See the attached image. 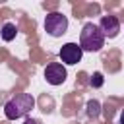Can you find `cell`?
Masks as SVG:
<instances>
[{"label": "cell", "instance_id": "6da1fadb", "mask_svg": "<svg viewBox=\"0 0 124 124\" xmlns=\"http://www.w3.org/2000/svg\"><path fill=\"white\" fill-rule=\"evenodd\" d=\"M33 107H35V97L31 93H19L4 105V114L8 120H17L25 116Z\"/></svg>", "mask_w": 124, "mask_h": 124}, {"label": "cell", "instance_id": "7a4b0ae2", "mask_svg": "<svg viewBox=\"0 0 124 124\" xmlns=\"http://www.w3.org/2000/svg\"><path fill=\"white\" fill-rule=\"evenodd\" d=\"M79 46L87 52H99L105 46V35L99 29V25H95L93 21L83 25V29L79 33Z\"/></svg>", "mask_w": 124, "mask_h": 124}, {"label": "cell", "instance_id": "3957f363", "mask_svg": "<svg viewBox=\"0 0 124 124\" xmlns=\"http://www.w3.org/2000/svg\"><path fill=\"white\" fill-rule=\"evenodd\" d=\"M68 29V17L62 12H50L45 17V31L50 37H62Z\"/></svg>", "mask_w": 124, "mask_h": 124}, {"label": "cell", "instance_id": "277c9868", "mask_svg": "<svg viewBox=\"0 0 124 124\" xmlns=\"http://www.w3.org/2000/svg\"><path fill=\"white\" fill-rule=\"evenodd\" d=\"M58 56H60V60H62L64 64L74 66V64H78V62L81 60V56H83V48H81L78 43H66V45H62Z\"/></svg>", "mask_w": 124, "mask_h": 124}, {"label": "cell", "instance_id": "5b68a950", "mask_svg": "<svg viewBox=\"0 0 124 124\" xmlns=\"http://www.w3.org/2000/svg\"><path fill=\"white\" fill-rule=\"evenodd\" d=\"M66 68L60 64V62H50L46 68H45V79L50 83V85H62L66 81Z\"/></svg>", "mask_w": 124, "mask_h": 124}, {"label": "cell", "instance_id": "8992f818", "mask_svg": "<svg viewBox=\"0 0 124 124\" xmlns=\"http://www.w3.org/2000/svg\"><path fill=\"white\" fill-rule=\"evenodd\" d=\"M99 29L103 31L105 39L107 37L108 39H114L118 35V31H120V21H118L116 16H103L101 17V23H99Z\"/></svg>", "mask_w": 124, "mask_h": 124}, {"label": "cell", "instance_id": "52a82bcc", "mask_svg": "<svg viewBox=\"0 0 124 124\" xmlns=\"http://www.w3.org/2000/svg\"><path fill=\"white\" fill-rule=\"evenodd\" d=\"M0 35H2V39H4L6 43H10V41H14V39H16L17 29H16V25H14V23H10V21H8V23H4V25H2V33H0Z\"/></svg>", "mask_w": 124, "mask_h": 124}, {"label": "cell", "instance_id": "ba28073f", "mask_svg": "<svg viewBox=\"0 0 124 124\" xmlns=\"http://www.w3.org/2000/svg\"><path fill=\"white\" fill-rule=\"evenodd\" d=\"M87 114L93 116V118L99 116V103H97V101H89V103H87Z\"/></svg>", "mask_w": 124, "mask_h": 124}, {"label": "cell", "instance_id": "9c48e42d", "mask_svg": "<svg viewBox=\"0 0 124 124\" xmlns=\"http://www.w3.org/2000/svg\"><path fill=\"white\" fill-rule=\"evenodd\" d=\"M89 83H91V87H101V85H103V74H101V72H95V74L91 76Z\"/></svg>", "mask_w": 124, "mask_h": 124}, {"label": "cell", "instance_id": "30bf717a", "mask_svg": "<svg viewBox=\"0 0 124 124\" xmlns=\"http://www.w3.org/2000/svg\"><path fill=\"white\" fill-rule=\"evenodd\" d=\"M23 124H41V122H39L37 118H25V120H23Z\"/></svg>", "mask_w": 124, "mask_h": 124}, {"label": "cell", "instance_id": "8fae6325", "mask_svg": "<svg viewBox=\"0 0 124 124\" xmlns=\"http://www.w3.org/2000/svg\"><path fill=\"white\" fill-rule=\"evenodd\" d=\"M120 124H124V110L120 112Z\"/></svg>", "mask_w": 124, "mask_h": 124}]
</instances>
